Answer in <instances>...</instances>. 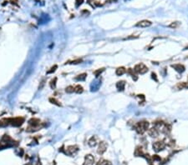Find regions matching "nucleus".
Masks as SVG:
<instances>
[{
    "mask_svg": "<svg viewBox=\"0 0 188 165\" xmlns=\"http://www.w3.org/2000/svg\"><path fill=\"white\" fill-rule=\"evenodd\" d=\"M150 127V123L148 121L146 120H142L140 121V122L136 123L135 125H134V129L136 130V132L140 134V135H143L146 132H147V130L149 129Z\"/></svg>",
    "mask_w": 188,
    "mask_h": 165,
    "instance_id": "1",
    "label": "nucleus"
},
{
    "mask_svg": "<svg viewBox=\"0 0 188 165\" xmlns=\"http://www.w3.org/2000/svg\"><path fill=\"white\" fill-rule=\"evenodd\" d=\"M166 143H165L164 140L156 141V142L153 143L152 144V149L156 153H159L160 151H163L166 149Z\"/></svg>",
    "mask_w": 188,
    "mask_h": 165,
    "instance_id": "2",
    "label": "nucleus"
},
{
    "mask_svg": "<svg viewBox=\"0 0 188 165\" xmlns=\"http://www.w3.org/2000/svg\"><path fill=\"white\" fill-rule=\"evenodd\" d=\"M148 70H149L148 67L144 64L143 63H138V64H136L135 66V68H134V71H135L137 74H140V75L145 74V73L148 72Z\"/></svg>",
    "mask_w": 188,
    "mask_h": 165,
    "instance_id": "3",
    "label": "nucleus"
},
{
    "mask_svg": "<svg viewBox=\"0 0 188 165\" xmlns=\"http://www.w3.org/2000/svg\"><path fill=\"white\" fill-rule=\"evenodd\" d=\"M107 149H108V144H107V143L105 142V141H101L99 143L98 149H97V153L100 154V155H102V154H104L106 152Z\"/></svg>",
    "mask_w": 188,
    "mask_h": 165,
    "instance_id": "4",
    "label": "nucleus"
},
{
    "mask_svg": "<svg viewBox=\"0 0 188 165\" xmlns=\"http://www.w3.org/2000/svg\"><path fill=\"white\" fill-rule=\"evenodd\" d=\"M152 25V22L150 21V20L147 19H144L141 21H139L138 23L136 24V27H138V28H147V27H150Z\"/></svg>",
    "mask_w": 188,
    "mask_h": 165,
    "instance_id": "5",
    "label": "nucleus"
},
{
    "mask_svg": "<svg viewBox=\"0 0 188 165\" xmlns=\"http://www.w3.org/2000/svg\"><path fill=\"white\" fill-rule=\"evenodd\" d=\"M79 151V147L77 145H71L67 147L66 149V153L69 154V155H75V154L78 153Z\"/></svg>",
    "mask_w": 188,
    "mask_h": 165,
    "instance_id": "6",
    "label": "nucleus"
},
{
    "mask_svg": "<svg viewBox=\"0 0 188 165\" xmlns=\"http://www.w3.org/2000/svg\"><path fill=\"white\" fill-rule=\"evenodd\" d=\"M94 163H95V158H94L92 154H87V155H85L83 165H94Z\"/></svg>",
    "mask_w": 188,
    "mask_h": 165,
    "instance_id": "7",
    "label": "nucleus"
},
{
    "mask_svg": "<svg viewBox=\"0 0 188 165\" xmlns=\"http://www.w3.org/2000/svg\"><path fill=\"white\" fill-rule=\"evenodd\" d=\"M147 133H148V135L151 138H157L159 136V131L157 130L155 127H151V128H149V129L147 130Z\"/></svg>",
    "mask_w": 188,
    "mask_h": 165,
    "instance_id": "8",
    "label": "nucleus"
},
{
    "mask_svg": "<svg viewBox=\"0 0 188 165\" xmlns=\"http://www.w3.org/2000/svg\"><path fill=\"white\" fill-rule=\"evenodd\" d=\"M172 68L176 70L177 73H182L183 72H185L186 70V67L183 64H181V63H176V64H172Z\"/></svg>",
    "mask_w": 188,
    "mask_h": 165,
    "instance_id": "9",
    "label": "nucleus"
},
{
    "mask_svg": "<svg viewBox=\"0 0 188 165\" xmlns=\"http://www.w3.org/2000/svg\"><path fill=\"white\" fill-rule=\"evenodd\" d=\"M88 144H89V147H91V148L95 147V146L97 145V144H98V138H97L96 136H92V137L89 139V141H88Z\"/></svg>",
    "mask_w": 188,
    "mask_h": 165,
    "instance_id": "10",
    "label": "nucleus"
},
{
    "mask_svg": "<svg viewBox=\"0 0 188 165\" xmlns=\"http://www.w3.org/2000/svg\"><path fill=\"white\" fill-rule=\"evenodd\" d=\"M126 71H127V69L125 68V67H118L116 69H115V74L117 76H122L124 75L125 73H126Z\"/></svg>",
    "mask_w": 188,
    "mask_h": 165,
    "instance_id": "11",
    "label": "nucleus"
},
{
    "mask_svg": "<svg viewBox=\"0 0 188 165\" xmlns=\"http://www.w3.org/2000/svg\"><path fill=\"white\" fill-rule=\"evenodd\" d=\"M134 154H135L136 157H144V155H145V153H144L142 147H140V146L136 147Z\"/></svg>",
    "mask_w": 188,
    "mask_h": 165,
    "instance_id": "12",
    "label": "nucleus"
},
{
    "mask_svg": "<svg viewBox=\"0 0 188 165\" xmlns=\"http://www.w3.org/2000/svg\"><path fill=\"white\" fill-rule=\"evenodd\" d=\"M126 88V82L125 81H118L116 83V89H118V91H124Z\"/></svg>",
    "mask_w": 188,
    "mask_h": 165,
    "instance_id": "13",
    "label": "nucleus"
},
{
    "mask_svg": "<svg viewBox=\"0 0 188 165\" xmlns=\"http://www.w3.org/2000/svg\"><path fill=\"white\" fill-rule=\"evenodd\" d=\"M127 73H129V74L131 76V78L135 80V81H136L137 79H138V76H137V73L134 71V69H127V71H126Z\"/></svg>",
    "mask_w": 188,
    "mask_h": 165,
    "instance_id": "14",
    "label": "nucleus"
},
{
    "mask_svg": "<svg viewBox=\"0 0 188 165\" xmlns=\"http://www.w3.org/2000/svg\"><path fill=\"white\" fill-rule=\"evenodd\" d=\"M23 122V119H22V118H16V119H13L12 122L10 123H12L13 125L14 126H19V125H21Z\"/></svg>",
    "mask_w": 188,
    "mask_h": 165,
    "instance_id": "15",
    "label": "nucleus"
},
{
    "mask_svg": "<svg viewBox=\"0 0 188 165\" xmlns=\"http://www.w3.org/2000/svg\"><path fill=\"white\" fill-rule=\"evenodd\" d=\"M96 165H112V163L109 160L106 159H100L98 161V163H96Z\"/></svg>",
    "mask_w": 188,
    "mask_h": 165,
    "instance_id": "16",
    "label": "nucleus"
},
{
    "mask_svg": "<svg viewBox=\"0 0 188 165\" xmlns=\"http://www.w3.org/2000/svg\"><path fill=\"white\" fill-rule=\"evenodd\" d=\"M86 76H87L86 73H81V74L76 76L75 77V79L78 80V81H84V80H85Z\"/></svg>",
    "mask_w": 188,
    "mask_h": 165,
    "instance_id": "17",
    "label": "nucleus"
},
{
    "mask_svg": "<svg viewBox=\"0 0 188 165\" xmlns=\"http://www.w3.org/2000/svg\"><path fill=\"white\" fill-rule=\"evenodd\" d=\"M179 25H180L179 22H172L171 24L168 25V27L171 28H177L179 27Z\"/></svg>",
    "mask_w": 188,
    "mask_h": 165,
    "instance_id": "18",
    "label": "nucleus"
},
{
    "mask_svg": "<svg viewBox=\"0 0 188 165\" xmlns=\"http://www.w3.org/2000/svg\"><path fill=\"white\" fill-rule=\"evenodd\" d=\"M104 71H105V68L99 69H97V70H95V72H94V74L95 75V77H99Z\"/></svg>",
    "mask_w": 188,
    "mask_h": 165,
    "instance_id": "19",
    "label": "nucleus"
},
{
    "mask_svg": "<svg viewBox=\"0 0 188 165\" xmlns=\"http://www.w3.org/2000/svg\"><path fill=\"white\" fill-rule=\"evenodd\" d=\"M83 92V87L81 85H76L75 87V93H81Z\"/></svg>",
    "mask_w": 188,
    "mask_h": 165,
    "instance_id": "20",
    "label": "nucleus"
},
{
    "mask_svg": "<svg viewBox=\"0 0 188 165\" xmlns=\"http://www.w3.org/2000/svg\"><path fill=\"white\" fill-rule=\"evenodd\" d=\"M49 101L51 103L55 104V105H57V106H61V103H59V101H58L56 99H55V98H51V99H49Z\"/></svg>",
    "mask_w": 188,
    "mask_h": 165,
    "instance_id": "21",
    "label": "nucleus"
},
{
    "mask_svg": "<svg viewBox=\"0 0 188 165\" xmlns=\"http://www.w3.org/2000/svg\"><path fill=\"white\" fill-rule=\"evenodd\" d=\"M9 123V119H2L1 121H0V126L1 127H4V126H7L8 124Z\"/></svg>",
    "mask_w": 188,
    "mask_h": 165,
    "instance_id": "22",
    "label": "nucleus"
},
{
    "mask_svg": "<svg viewBox=\"0 0 188 165\" xmlns=\"http://www.w3.org/2000/svg\"><path fill=\"white\" fill-rule=\"evenodd\" d=\"M65 92L68 93H72L75 92V87L73 86H68L65 89Z\"/></svg>",
    "mask_w": 188,
    "mask_h": 165,
    "instance_id": "23",
    "label": "nucleus"
},
{
    "mask_svg": "<svg viewBox=\"0 0 188 165\" xmlns=\"http://www.w3.org/2000/svg\"><path fill=\"white\" fill-rule=\"evenodd\" d=\"M56 82H57V78H55L53 79H52L51 82H50V88H51L52 89H55V87H56Z\"/></svg>",
    "mask_w": 188,
    "mask_h": 165,
    "instance_id": "24",
    "label": "nucleus"
},
{
    "mask_svg": "<svg viewBox=\"0 0 188 165\" xmlns=\"http://www.w3.org/2000/svg\"><path fill=\"white\" fill-rule=\"evenodd\" d=\"M151 160L152 161H160L162 159H160V157L158 155H153V156H151Z\"/></svg>",
    "mask_w": 188,
    "mask_h": 165,
    "instance_id": "25",
    "label": "nucleus"
},
{
    "mask_svg": "<svg viewBox=\"0 0 188 165\" xmlns=\"http://www.w3.org/2000/svg\"><path fill=\"white\" fill-rule=\"evenodd\" d=\"M139 36H135V35H130L129 37H126V38H124V40H130V39H135V38H138Z\"/></svg>",
    "mask_w": 188,
    "mask_h": 165,
    "instance_id": "26",
    "label": "nucleus"
},
{
    "mask_svg": "<svg viewBox=\"0 0 188 165\" xmlns=\"http://www.w3.org/2000/svg\"><path fill=\"white\" fill-rule=\"evenodd\" d=\"M151 78H152V79L155 80L156 82H158V79H157V76L156 74V73H151Z\"/></svg>",
    "mask_w": 188,
    "mask_h": 165,
    "instance_id": "27",
    "label": "nucleus"
},
{
    "mask_svg": "<svg viewBox=\"0 0 188 165\" xmlns=\"http://www.w3.org/2000/svg\"><path fill=\"white\" fill-rule=\"evenodd\" d=\"M57 68H58V66H57V65H55V66H53V67H52V68H51V69H50L49 71L48 72V73H53V72H55V70L57 69Z\"/></svg>",
    "mask_w": 188,
    "mask_h": 165,
    "instance_id": "28",
    "label": "nucleus"
},
{
    "mask_svg": "<svg viewBox=\"0 0 188 165\" xmlns=\"http://www.w3.org/2000/svg\"><path fill=\"white\" fill-rule=\"evenodd\" d=\"M75 3H76V6L79 7V5H81L82 3H84V0H76Z\"/></svg>",
    "mask_w": 188,
    "mask_h": 165,
    "instance_id": "29",
    "label": "nucleus"
},
{
    "mask_svg": "<svg viewBox=\"0 0 188 165\" xmlns=\"http://www.w3.org/2000/svg\"><path fill=\"white\" fill-rule=\"evenodd\" d=\"M82 62V59H77V60H75V61H72L70 63H72V64H77V63H79Z\"/></svg>",
    "mask_w": 188,
    "mask_h": 165,
    "instance_id": "30",
    "label": "nucleus"
},
{
    "mask_svg": "<svg viewBox=\"0 0 188 165\" xmlns=\"http://www.w3.org/2000/svg\"><path fill=\"white\" fill-rule=\"evenodd\" d=\"M35 165H41V163H40V161L39 160L38 162H36V163H35Z\"/></svg>",
    "mask_w": 188,
    "mask_h": 165,
    "instance_id": "31",
    "label": "nucleus"
},
{
    "mask_svg": "<svg viewBox=\"0 0 188 165\" xmlns=\"http://www.w3.org/2000/svg\"><path fill=\"white\" fill-rule=\"evenodd\" d=\"M186 49H188V46H187V47H186V48H184V50H186Z\"/></svg>",
    "mask_w": 188,
    "mask_h": 165,
    "instance_id": "32",
    "label": "nucleus"
},
{
    "mask_svg": "<svg viewBox=\"0 0 188 165\" xmlns=\"http://www.w3.org/2000/svg\"><path fill=\"white\" fill-rule=\"evenodd\" d=\"M112 1H114V2H115V1H117V0H112Z\"/></svg>",
    "mask_w": 188,
    "mask_h": 165,
    "instance_id": "33",
    "label": "nucleus"
},
{
    "mask_svg": "<svg viewBox=\"0 0 188 165\" xmlns=\"http://www.w3.org/2000/svg\"><path fill=\"white\" fill-rule=\"evenodd\" d=\"M26 165H30V164H26Z\"/></svg>",
    "mask_w": 188,
    "mask_h": 165,
    "instance_id": "34",
    "label": "nucleus"
}]
</instances>
